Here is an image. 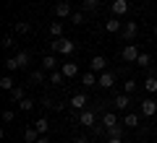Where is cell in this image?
Returning a JSON list of instances; mask_svg holds the SVG:
<instances>
[{
    "label": "cell",
    "mask_w": 157,
    "mask_h": 143,
    "mask_svg": "<svg viewBox=\"0 0 157 143\" xmlns=\"http://www.w3.org/2000/svg\"><path fill=\"white\" fill-rule=\"evenodd\" d=\"M29 60H32V55H29L26 50H18L13 57H8V60H6V70H8V73L21 70V68H26V65H29Z\"/></svg>",
    "instance_id": "1"
},
{
    "label": "cell",
    "mask_w": 157,
    "mask_h": 143,
    "mask_svg": "<svg viewBox=\"0 0 157 143\" xmlns=\"http://www.w3.org/2000/svg\"><path fill=\"white\" fill-rule=\"evenodd\" d=\"M50 52H58V55H73L76 52V42L66 37H58L55 42H50Z\"/></svg>",
    "instance_id": "2"
},
{
    "label": "cell",
    "mask_w": 157,
    "mask_h": 143,
    "mask_svg": "<svg viewBox=\"0 0 157 143\" xmlns=\"http://www.w3.org/2000/svg\"><path fill=\"white\" fill-rule=\"evenodd\" d=\"M76 120H78V125H84V127H94L97 125V112L94 109H81V112H76Z\"/></svg>",
    "instance_id": "3"
},
{
    "label": "cell",
    "mask_w": 157,
    "mask_h": 143,
    "mask_svg": "<svg viewBox=\"0 0 157 143\" xmlns=\"http://www.w3.org/2000/svg\"><path fill=\"white\" fill-rule=\"evenodd\" d=\"M139 55H141V52H139V47H136L134 42L126 44L123 50H121V60H123V63H136V60H139Z\"/></svg>",
    "instance_id": "4"
},
{
    "label": "cell",
    "mask_w": 157,
    "mask_h": 143,
    "mask_svg": "<svg viewBox=\"0 0 157 143\" xmlns=\"http://www.w3.org/2000/svg\"><path fill=\"white\" fill-rule=\"evenodd\" d=\"M121 37H123L126 42H134V39L139 37V23H136V21H126V23H123V31H121Z\"/></svg>",
    "instance_id": "5"
},
{
    "label": "cell",
    "mask_w": 157,
    "mask_h": 143,
    "mask_svg": "<svg viewBox=\"0 0 157 143\" xmlns=\"http://www.w3.org/2000/svg\"><path fill=\"white\" fill-rule=\"evenodd\" d=\"M52 11H55V18H58V21H63V18H71V13H73V11H71V5H68L66 0H58Z\"/></svg>",
    "instance_id": "6"
},
{
    "label": "cell",
    "mask_w": 157,
    "mask_h": 143,
    "mask_svg": "<svg viewBox=\"0 0 157 143\" xmlns=\"http://www.w3.org/2000/svg\"><path fill=\"white\" fill-rule=\"evenodd\" d=\"M123 23H126V21H121L118 16H110V18H105V31L121 34V31H123Z\"/></svg>",
    "instance_id": "7"
},
{
    "label": "cell",
    "mask_w": 157,
    "mask_h": 143,
    "mask_svg": "<svg viewBox=\"0 0 157 143\" xmlns=\"http://www.w3.org/2000/svg\"><path fill=\"white\" fill-rule=\"evenodd\" d=\"M86 102H89V96H86V94H73L71 99H68V104H71L76 112H81V109H86V107H89Z\"/></svg>",
    "instance_id": "8"
},
{
    "label": "cell",
    "mask_w": 157,
    "mask_h": 143,
    "mask_svg": "<svg viewBox=\"0 0 157 143\" xmlns=\"http://www.w3.org/2000/svg\"><path fill=\"white\" fill-rule=\"evenodd\" d=\"M110 11H113V16L123 18L126 13H128V0H113V3H110Z\"/></svg>",
    "instance_id": "9"
},
{
    "label": "cell",
    "mask_w": 157,
    "mask_h": 143,
    "mask_svg": "<svg viewBox=\"0 0 157 143\" xmlns=\"http://www.w3.org/2000/svg\"><path fill=\"white\" fill-rule=\"evenodd\" d=\"M141 117H155L157 115V102L155 99H141Z\"/></svg>",
    "instance_id": "10"
},
{
    "label": "cell",
    "mask_w": 157,
    "mask_h": 143,
    "mask_svg": "<svg viewBox=\"0 0 157 143\" xmlns=\"http://www.w3.org/2000/svg\"><path fill=\"white\" fill-rule=\"evenodd\" d=\"M97 86H100V88H113V86H115V73L102 70V73H100V81H97Z\"/></svg>",
    "instance_id": "11"
},
{
    "label": "cell",
    "mask_w": 157,
    "mask_h": 143,
    "mask_svg": "<svg viewBox=\"0 0 157 143\" xmlns=\"http://www.w3.org/2000/svg\"><path fill=\"white\" fill-rule=\"evenodd\" d=\"M42 70H47V73L58 70V57H55V52H47V55L42 57Z\"/></svg>",
    "instance_id": "12"
},
{
    "label": "cell",
    "mask_w": 157,
    "mask_h": 143,
    "mask_svg": "<svg viewBox=\"0 0 157 143\" xmlns=\"http://www.w3.org/2000/svg\"><path fill=\"white\" fill-rule=\"evenodd\" d=\"M105 68H107V60H105V57H102V55H94V57H92V60H89V70H94L97 76H100V73L105 70Z\"/></svg>",
    "instance_id": "13"
},
{
    "label": "cell",
    "mask_w": 157,
    "mask_h": 143,
    "mask_svg": "<svg viewBox=\"0 0 157 143\" xmlns=\"http://www.w3.org/2000/svg\"><path fill=\"white\" fill-rule=\"evenodd\" d=\"M97 81H100V76H97L94 70H86L84 76H81V86H86V88H92V86H97Z\"/></svg>",
    "instance_id": "14"
},
{
    "label": "cell",
    "mask_w": 157,
    "mask_h": 143,
    "mask_svg": "<svg viewBox=\"0 0 157 143\" xmlns=\"http://www.w3.org/2000/svg\"><path fill=\"white\" fill-rule=\"evenodd\" d=\"M128 104H131V94H118L113 99V107H118V109H128Z\"/></svg>",
    "instance_id": "15"
},
{
    "label": "cell",
    "mask_w": 157,
    "mask_h": 143,
    "mask_svg": "<svg viewBox=\"0 0 157 143\" xmlns=\"http://www.w3.org/2000/svg\"><path fill=\"white\" fill-rule=\"evenodd\" d=\"M45 73H47V70H39V68H37V70H32V73H29V81H32L34 86H37V83L50 81V76H45Z\"/></svg>",
    "instance_id": "16"
},
{
    "label": "cell",
    "mask_w": 157,
    "mask_h": 143,
    "mask_svg": "<svg viewBox=\"0 0 157 143\" xmlns=\"http://www.w3.org/2000/svg\"><path fill=\"white\" fill-rule=\"evenodd\" d=\"M60 70H63V76H66V78H76L78 76V65H76V63H63Z\"/></svg>",
    "instance_id": "17"
},
{
    "label": "cell",
    "mask_w": 157,
    "mask_h": 143,
    "mask_svg": "<svg viewBox=\"0 0 157 143\" xmlns=\"http://www.w3.org/2000/svg\"><path fill=\"white\" fill-rule=\"evenodd\" d=\"M8 96H11V102H13V104H18L21 99H26V91H24L21 86H13L11 91H8Z\"/></svg>",
    "instance_id": "18"
},
{
    "label": "cell",
    "mask_w": 157,
    "mask_h": 143,
    "mask_svg": "<svg viewBox=\"0 0 157 143\" xmlns=\"http://www.w3.org/2000/svg\"><path fill=\"white\" fill-rule=\"evenodd\" d=\"M24 141H26V143H37L39 141V130L34 125H29L26 130H24Z\"/></svg>",
    "instance_id": "19"
},
{
    "label": "cell",
    "mask_w": 157,
    "mask_h": 143,
    "mask_svg": "<svg viewBox=\"0 0 157 143\" xmlns=\"http://www.w3.org/2000/svg\"><path fill=\"white\" fill-rule=\"evenodd\" d=\"M100 122H102V127H105V130H107V127H113V125H118V117L113 115V112H105V115L100 117Z\"/></svg>",
    "instance_id": "20"
},
{
    "label": "cell",
    "mask_w": 157,
    "mask_h": 143,
    "mask_svg": "<svg viewBox=\"0 0 157 143\" xmlns=\"http://www.w3.org/2000/svg\"><path fill=\"white\" fill-rule=\"evenodd\" d=\"M141 86H144V91L155 94V91H157V76H149V78H144V81H141Z\"/></svg>",
    "instance_id": "21"
},
{
    "label": "cell",
    "mask_w": 157,
    "mask_h": 143,
    "mask_svg": "<svg viewBox=\"0 0 157 143\" xmlns=\"http://www.w3.org/2000/svg\"><path fill=\"white\" fill-rule=\"evenodd\" d=\"M32 125L39 130V135H45V133L50 130V122H47V117H37V122H32Z\"/></svg>",
    "instance_id": "22"
},
{
    "label": "cell",
    "mask_w": 157,
    "mask_h": 143,
    "mask_svg": "<svg viewBox=\"0 0 157 143\" xmlns=\"http://www.w3.org/2000/svg\"><path fill=\"white\" fill-rule=\"evenodd\" d=\"M13 86H16V81H13V76H11V73H6V76L0 78V88H3V91H11Z\"/></svg>",
    "instance_id": "23"
},
{
    "label": "cell",
    "mask_w": 157,
    "mask_h": 143,
    "mask_svg": "<svg viewBox=\"0 0 157 143\" xmlns=\"http://www.w3.org/2000/svg\"><path fill=\"white\" fill-rule=\"evenodd\" d=\"M100 3L102 0H81V8H84L86 13H94L97 8H100Z\"/></svg>",
    "instance_id": "24"
},
{
    "label": "cell",
    "mask_w": 157,
    "mask_h": 143,
    "mask_svg": "<svg viewBox=\"0 0 157 143\" xmlns=\"http://www.w3.org/2000/svg\"><path fill=\"white\" fill-rule=\"evenodd\" d=\"M50 83H55V86H63V83H66V76H63V70H52V73H50Z\"/></svg>",
    "instance_id": "25"
},
{
    "label": "cell",
    "mask_w": 157,
    "mask_h": 143,
    "mask_svg": "<svg viewBox=\"0 0 157 143\" xmlns=\"http://www.w3.org/2000/svg\"><path fill=\"white\" fill-rule=\"evenodd\" d=\"M123 127L126 125H113V127H107V135H110V138H123Z\"/></svg>",
    "instance_id": "26"
},
{
    "label": "cell",
    "mask_w": 157,
    "mask_h": 143,
    "mask_svg": "<svg viewBox=\"0 0 157 143\" xmlns=\"http://www.w3.org/2000/svg\"><path fill=\"white\" fill-rule=\"evenodd\" d=\"M123 125H126V127H139V115H134V112L126 115V117H123Z\"/></svg>",
    "instance_id": "27"
},
{
    "label": "cell",
    "mask_w": 157,
    "mask_h": 143,
    "mask_svg": "<svg viewBox=\"0 0 157 143\" xmlns=\"http://www.w3.org/2000/svg\"><path fill=\"white\" fill-rule=\"evenodd\" d=\"M136 65H139V68H149L152 65V55H149V52H141L139 60H136Z\"/></svg>",
    "instance_id": "28"
},
{
    "label": "cell",
    "mask_w": 157,
    "mask_h": 143,
    "mask_svg": "<svg viewBox=\"0 0 157 143\" xmlns=\"http://www.w3.org/2000/svg\"><path fill=\"white\" fill-rule=\"evenodd\" d=\"M34 104H37V102L26 96V99H21V102H18V109H21V112H32V109H34Z\"/></svg>",
    "instance_id": "29"
},
{
    "label": "cell",
    "mask_w": 157,
    "mask_h": 143,
    "mask_svg": "<svg viewBox=\"0 0 157 143\" xmlns=\"http://www.w3.org/2000/svg\"><path fill=\"white\" fill-rule=\"evenodd\" d=\"M13 29H16V34H29V31H32L29 21H16V23H13Z\"/></svg>",
    "instance_id": "30"
},
{
    "label": "cell",
    "mask_w": 157,
    "mask_h": 143,
    "mask_svg": "<svg viewBox=\"0 0 157 143\" xmlns=\"http://www.w3.org/2000/svg\"><path fill=\"white\" fill-rule=\"evenodd\" d=\"M50 34H52V37H63V21H52L50 23Z\"/></svg>",
    "instance_id": "31"
},
{
    "label": "cell",
    "mask_w": 157,
    "mask_h": 143,
    "mask_svg": "<svg viewBox=\"0 0 157 143\" xmlns=\"http://www.w3.org/2000/svg\"><path fill=\"white\" fill-rule=\"evenodd\" d=\"M68 21H73V23H76V26H81V23L86 21V16H84V13H81V11H73V13H71V18H68Z\"/></svg>",
    "instance_id": "32"
},
{
    "label": "cell",
    "mask_w": 157,
    "mask_h": 143,
    "mask_svg": "<svg viewBox=\"0 0 157 143\" xmlns=\"http://www.w3.org/2000/svg\"><path fill=\"white\" fill-rule=\"evenodd\" d=\"M136 88H139V83H136V81H134V78H128V81H126V83H123V94H134V91H136Z\"/></svg>",
    "instance_id": "33"
},
{
    "label": "cell",
    "mask_w": 157,
    "mask_h": 143,
    "mask_svg": "<svg viewBox=\"0 0 157 143\" xmlns=\"http://www.w3.org/2000/svg\"><path fill=\"white\" fill-rule=\"evenodd\" d=\"M0 44H3V50H13V37H11V34L3 37V42H0Z\"/></svg>",
    "instance_id": "34"
},
{
    "label": "cell",
    "mask_w": 157,
    "mask_h": 143,
    "mask_svg": "<svg viewBox=\"0 0 157 143\" xmlns=\"http://www.w3.org/2000/svg\"><path fill=\"white\" fill-rule=\"evenodd\" d=\"M13 120H16V112H13V109H6V112H3V122H13Z\"/></svg>",
    "instance_id": "35"
},
{
    "label": "cell",
    "mask_w": 157,
    "mask_h": 143,
    "mask_svg": "<svg viewBox=\"0 0 157 143\" xmlns=\"http://www.w3.org/2000/svg\"><path fill=\"white\" fill-rule=\"evenodd\" d=\"M107 143H123V138H107Z\"/></svg>",
    "instance_id": "36"
},
{
    "label": "cell",
    "mask_w": 157,
    "mask_h": 143,
    "mask_svg": "<svg viewBox=\"0 0 157 143\" xmlns=\"http://www.w3.org/2000/svg\"><path fill=\"white\" fill-rule=\"evenodd\" d=\"M76 143H89V138H84V135H78V138H76Z\"/></svg>",
    "instance_id": "37"
},
{
    "label": "cell",
    "mask_w": 157,
    "mask_h": 143,
    "mask_svg": "<svg viewBox=\"0 0 157 143\" xmlns=\"http://www.w3.org/2000/svg\"><path fill=\"white\" fill-rule=\"evenodd\" d=\"M37 143H52V141H50V138H45V135H39V141H37Z\"/></svg>",
    "instance_id": "38"
},
{
    "label": "cell",
    "mask_w": 157,
    "mask_h": 143,
    "mask_svg": "<svg viewBox=\"0 0 157 143\" xmlns=\"http://www.w3.org/2000/svg\"><path fill=\"white\" fill-rule=\"evenodd\" d=\"M155 37H157V23H155Z\"/></svg>",
    "instance_id": "39"
},
{
    "label": "cell",
    "mask_w": 157,
    "mask_h": 143,
    "mask_svg": "<svg viewBox=\"0 0 157 143\" xmlns=\"http://www.w3.org/2000/svg\"><path fill=\"white\" fill-rule=\"evenodd\" d=\"M89 143H100V141H89Z\"/></svg>",
    "instance_id": "40"
},
{
    "label": "cell",
    "mask_w": 157,
    "mask_h": 143,
    "mask_svg": "<svg viewBox=\"0 0 157 143\" xmlns=\"http://www.w3.org/2000/svg\"><path fill=\"white\" fill-rule=\"evenodd\" d=\"M110 3H113V0H110Z\"/></svg>",
    "instance_id": "41"
}]
</instances>
